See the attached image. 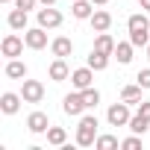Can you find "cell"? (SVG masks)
Segmentation results:
<instances>
[{
	"label": "cell",
	"mask_w": 150,
	"mask_h": 150,
	"mask_svg": "<svg viewBox=\"0 0 150 150\" xmlns=\"http://www.w3.org/2000/svg\"><path fill=\"white\" fill-rule=\"evenodd\" d=\"M97 118L94 115H83L80 118V124H77V144L80 147H94V141H97Z\"/></svg>",
	"instance_id": "1"
},
{
	"label": "cell",
	"mask_w": 150,
	"mask_h": 150,
	"mask_svg": "<svg viewBox=\"0 0 150 150\" xmlns=\"http://www.w3.org/2000/svg\"><path fill=\"white\" fill-rule=\"evenodd\" d=\"M129 103L127 100H121V103H112L109 106V112H106V121H109V127H129Z\"/></svg>",
	"instance_id": "2"
},
{
	"label": "cell",
	"mask_w": 150,
	"mask_h": 150,
	"mask_svg": "<svg viewBox=\"0 0 150 150\" xmlns=\"http://www.w3.org/2000/svg\"><path fill=\"white\" fill-rule=\"evenodd\" d=\"M86 109H88V106H86V100H83V91H71V94L62 97V112L71 115V118H83Z\"/></svg>",
	"instance_id": "3"
},
{
	"label": "cell",
	"mask_w": 150,
	"mask_h": 150,
	"mask_svg": "<svg viewBox=\"0 0 150 150\" xmlns=\"http://www.w3.org/2000/svg\"><path fill=\"white\" fill-rule=\"evenodd\" d=\"M24 38L21 35H15V33H9V35H3V41H0V53H3L6 59H18L21 53H24Z\"/></svg>",
	"instance_id": "4"
},
{
	"label": "cell",
	"mask_w": 150,
	"mask_h": 150,
	"mask_svg": "<svg viewBox=\"0 0 150 150\" xmlns=\"http://www.w3.org/2000/svg\"><path fill=\"white\" fill-rule=\"evenodd\" d=\"M35 18H38V27H44V30H56V27H62V21H65L62 12L53 9V6H41Z\"/></svg>",
	"instance_id": "5"
},
{
	"label": "cell",
	"mask_w": 150,
	"mask_h": 150,
	"mask_svg": "<svg viewBox=\"0 0 150 150\" xmlns=\"http://www.w3.org/2000/svg\"><path fill=\"white\" fill-rule=\"evenodd\" d=\"M21 97H24V103H41V100H44V83H38V80H24Z\"/></svg>",
	"instance_id": "6"
},
{
	"label": "cell",
	"mask_w": 150,
	"mask_h": 150,
	"mask_svg": "<svg viewBox=\"0 0 150 150\" xmlns=\"http://www.w3.org/2000/svg\"><path fill=\"white\" fill-rule=\"evenodd\" d=\"M71 86L77 88V91H83V88H88V86H94V68H77V71H71Z\"/></svg>",
	"instance_id": "7"
},
{
	"label": "cell",
	"mask_w": 150,
	"mask_h": 150,
	"mask_svg": "<svg viewBox=\"0 0 150 150\" xmlns=\"http://www.w3.org/2000/svg\"><path fill=\"white\" fill-rule=\"evenodd\" d=\"M24 41H27L30 50H44V47H47V30H44V27L24 30Z\"/></svg>",
	"instance_id": "8"
},
{
	"label": "cell",
	"mask_w": 150,
	"mask_h": 150,
	"mask_svg": "<svg viewBox=\"0 0 150 150\" xmlns=\"http://www.w3.org/2000/svg\"><path fill=\"white\" fill-rule=\"evenodd\" d=\"M27 129H30L33 135H47V129H50V118H47L44 112H30V118H27Z\"/></svg>",
	"instance_id": "9"
},
{
	"label": "cell",
	"mask_w": 150,
	"mask_h": 150,
	"mask_svg": "<svg viewBox=\"0 0 150 150\" xmlns=\"http://www.w3.org/2000/svg\"><path fill=\"white\" fill-rule=\"evenodd\" d=\"M50 53L59 56V59H68V56L74 53V41H71L68 35H56V38L50 41Z\"/></svg>",
	"instance_id": "10"
},
{
	"label": "cell",
	"mask_w": 150,
	"mask_h": 150,
	"mask_svg": "<svg viewBox=\"0 0 150 150\" xmlns=\"http://www.w3.org/2000/svg\"><path fill=\"white\" fill-rule=\"evenodd\" d=\"M47 74H50L53 83H65V80H71V68H68V62L59 59V56L50 62V71H47Z\"/></svg>",
	"instance_id": "11"
},
{
	"label": "cell",
	"mask_w": 150,
	"mask_h": 150,
	"mask_svg": "<svg viewBox=\"0 0 150 150\" xmlns=\"http://www.w3.org/2000/svg\"><path fill=\"white\" fill-rule=\"evenodd\" d=\"M21 94H15V91H3V94H0V112H3V115H15L18 109H21Z\"/></svg>",
	"instance_id": "12"
},
{
	"label": "cell",
	"mask_w": 150,
	"mask_h": 150,
	"mask_svg": "<svg viewBox=\"0 0 150 150\" xmlns=\"http://www.w3.org/2000/svg\"><path fill=\"white\" fill-rule=\"evenodd\" d=\"M88 24H91L94 33H109V27H112V15H109L106 9H94V15L88 18Z\"/></svg>",
	"instance_id": "13"
},
{
	"label": "cell",
	"mask_w": 150,
	"mask_h": 150,
	"mask_svg": "<svg viewBox=\"0 0 150 150\" xmlns=\"http://www.w3.org/2000/svg\"><path fill=\"white\" fill-rule=\"evenodd\" d=\"M71 15L77 18V21H88V18L94 15V3H91V0H74Z\"/></svg>",
	"instance_id": "14"
},
{
	"label": "cell",
	"mask_w": 150,
	"mask_h": 150,
	"mask_svg": "<svg viewBox=\"0 0 150 150\" xmlns=\"http://www.w3.org/2000/svg\"><path fill=\"white\" fill-rule=\"evenodd\" d=\"M127 30L129 33H150V18L144 12H135V15L127 18Z\"/></svg>",
	"instance_id": "15"
},
{
	"label": "cell",
	"mask_w": 150,
	"mask_h": 150,
	"mask_svg": "<svg viewBox=\"0 0 150 150\" xmlns=\"http://www.w3.org/2000/svg\"><path fill=\"white\" fill-rule=\"evenodd\" d=\"M115 47H118V41H115L109 33H97V38H94V50H100V53H106V56H115Z\"/></svg>",
	"instance_id": "16"
},
{
	"label": "cell",
	"mask_w": 150,
	"mask_h": 150,
	"mask_svg": "<svg viewBox=\"0 0 150 150\" xmlns=\"http://www.w3.org/2000/svg\"><path fill=\"white\" fill-rule=\"evenodd\" d=\"M3 74H6L9 80H27V65L21 59H9L6 68H3Z\"/></svg>",
	"instance_id": "17"
},
{
	"label": "cell",
	"mask_w": 150,
	"mask_h": 150,
	"mask_svg": "<svg viewBox=\"0 0 150 150\" xmlns=\"http://www.w3.org/2000/svg\"><path fill=\"white\" fill-rule=\"evenodd\" d=\"M141 91H144V88H141L138 83H129V86H124V88H121V100H127L129 106H132V103L138 106V103H141Z\"/></svg>",
	"instance_id": "18"
},
{
	"label": "cell",
	"mask_w": 150,
	"mask_h": 150,
	"mask_svg": "<svg viewBox=\"0 0 150 150\" xmlns=\"http://www.w3.org/2000/svg\"><path fill=\"white\" fill-rule=\"evenodd\" d=\"M132 50H135L132 41H118V47H115V59H118L121 65H129V62H132Z\"/></svg>",
	"instance_id": "19"
},
{
	"label": "cell",
	"mask_w": 150,
	"mask_h": 150,
	"mask_svg": "<svg viewBox=\"0 0 150 150\" xmlns=\"http://www.w3.org/2000/svg\"><path fill=\"white\" fill-rule=\"evenodd\" d=\"M6 24L12 27V30H27V9H12L9 12V18H6Z\"/></svg>",
	"instance_id": "20"
},
{
	"label": "cell",
	"mask_w": 150,
	"mask_h": 150,
	"mask_svg": "<svg viewBox=\"0 0 150 150\" xmlns=\"http://www.w3.org/2000/svg\"><path fill=\"white\" fill-rule=\"evenodd\" d=\"M86 65H88V68H94V71H106V68H109V56L91 47V53H88V62H86Z\"/></svg>",
	"instance_id": "21"
},
{
	"label": "cell",
	"mask_w": 150,
	"mask_h": 150,
	"mask_svg": "<svg viewBox=\"0 0 150 150\" xmlns=\"http://www.w3.org/2000/svg\"><path fill=\"white\" fill-rule=\"evenodd\" d=\"M47 144H50V147H65V144H68V132H65L62 127H50V129H47Z\"/></svg>",
	"instance_id": "22"
},
{
	"label": "cell",
	"mask_w": 150,
	"mask_h": 150,
	"mask_svg": "<svg viewBox=\"0 0 150 150\" xmlns=\"http://www.w3.org/2000/svg\"><path fill=\"white\" fill-rule=\"evenodd\" d=\"M129 129H132V132H138V135H144V132L150 129V121H147L144 115H138V112H135V115L129 118Z\"/></svg>",
	"instance_id": "23"
},
{
	"label": "cell",
	"mask_w": 150,
	"mask_h": 150,
	"mask_svg": "<svg viewBox=\"0 0 150 150\" xmlns=\"http://www.w3.org/2000/svg\"><path fill=\"white\" fill-rule=\"evenodd\" d=\"M83 100H86L88 109H94V106L100 103V91H97L94 86H88V88H83Z\"/></svg>",
	"instance_id": "24"
},
{
	"label": "cell",
	"mask_w": 150,
	"mask_h": 150,
	"mask_svg": "<svg viewBox=\"0 0 150 150\" xmlns=\"http://www.w3.org/2000/svg\"><path fill=\"white\" fill-rule=\"evenodd\" d=\"M94 147H97V150H112V147H121V141H118L115 135H97Z\"/></svg>",
	"instance_id": "25"
},
{
	"label": "cell",
	"mask_w": 150,
	"mask_h": 150,
	"mask_svg": "<svg viewBox=\"0 0 150 150\" xmlns=\"http://www.w3.org/2000/svg\"><path fill=\"white\" fill-rule=\"evenodd\" d=\"M129 41L135 47H147L150 44V33H129Z\"/></svg>",
	"instance_id": "26"
},
{
	"label": "cell",
	"mask_w": 150,
	"mask_h": 150,
	"mask_svg": "<svg viewBox=\"0 0 150 150\" xmlns=\"http://www.w3.org/2000/svg\"><path fill=\"white\" fill-rule=\"evenodd\" d=\"M121 147H124V150H138V147H141V135L135 132V135L124 138V141H121Z\"/></svg>",
	"instance_id": "27"
},
{
	"label": "cell",
	"mask_w": 150,
	"mask_h": 150,
	"mask_svg": "<svg viewBox=\"0 0 150 150\" xmlns=\"http://www.w3.org/2000/svg\"><path fill=\"white\" fill-rule=\"evenodd\" d=\"M135 83H138L141 88H150V68H144V71H138V77H135Z\"/></svg>",
	"instance_id": "28"
},
{
	"label": "cell",
	"mask_w": 150,
	"mask_h": 150,
	"mask_svg": "<svg viewBox=\"0 0 150 150\" xmlns=\"http://www.w3.org/2000/svg\"><path fill=\"white\" fill-rule=\"evenodd\" d=\"M35 3H38V0H15V6H18V9H27V12L35 9Z\"/></svg>",
	"instance_id": "29"
},
{
	"label": "cell",
	"mask_w": 150,
	"mask_h": 150,
	"mask_svg": "<svg viewBox=\"0 0 150 150\" xmlns=\"http://www.w3.org/2000/svg\"><path fill=\"white\" fill-rule=\"evenodd\" d=\"M138 115H144V118L150 121V100H141V103H138Z\"/></svg>",
	"instance_id": "30"
},
{
	"label": "cell",
	"mask_w": 150,
	"mask_h": 150,
	"mask_svg": "<svg viewBox=\"0 0 150 150\" xmlns=\"http://www.w3.org/2000/svg\"><path fill=\"white\" fill-rule=\"evenodd\" d=\"M138 6H141L144 12H150V0H138Z\"/></svg>",
	"instance_id": "31"
},
{
	"label": "cell",
	"mask_w": 150,
	"mask_h": 150,
	"mask_svg": "<svg viewBox=\"0 0 150 150\" xmlns=\"http://www.w3.org/2000/svg\"><path fill=\"white\" fill-rule=\"evenodd\" d=\"M41 6H56V0H38Z\"/></svg>",
	"instance_id": "32"
},
{
	"label": "cell",
	"mask_w": 150,
	"mask_h": 150,
	"mask_svg": "<svg viewBox=\"0 0 150 150\" xmlns=\"http://www.w3.org/2000/svg\"><path fill=\"white\" fill-rule=\"evenodd\" d=\"M91 3H94V6H106V3H109V0H91Z\"/></svg>",
	"instance_id": "33"
},
{
	"label": "cell",
	"mask_w": 150,
	"mask_h": 150,
	"mask_svg": "<svg viewBox=\"0 0 150 150\" xmlns=\"http://www.w3.org/2000/svg\"><path fill=\"white\" fill-rule=\"evenodd\" d=\"M0 3H15V0H0Z\"/></svg>",
	"instance_id": "34"
},
{
	"label": "cell",
	"mask_w": 150,
	"mask_h": 150,
	"mask_svg": "<svg viewBox=\"0 0 150 150\" xmlns=\"http://www.w3.org/2000/svg\"><path fill=\"white\" fill-rule=\"evenodd\" d=\"M147 59H150V44H147Z\"/></svg>",
	"instance_id": "35"
}]
</instances>
